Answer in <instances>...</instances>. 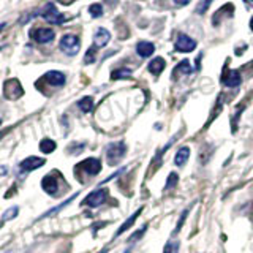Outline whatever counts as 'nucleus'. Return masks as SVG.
<instances>
[{"label":"nucleus","instance_id":"obj_1","mask_svg":"<svg viewBox=\"0 0 253 253\" xmlns=\"http://www.w3.org/2000/svg\"><path fill=\"white\" fill-rule=\"evenodd\" d=\"M106 162L108 165L114 166L119 162L124 160V157L126 154V144L124 141H119V142H111V144L106 146Z\"/></svg>","mask_w":253,"mask_h":253},{"label":"nucleus","instance_id":"obj_2","mask_svg":"<svg viewBox=\"0 0 253 253\" xmlns=\"http://www.w3.org/2000/svg\"><path fill=\"white\" fill-rule=\"evenodd\" d=\"M60 49L63 54L70 55V57H73V55H76L79 52V49H81V40H79L78 35H73V34H65L62 38H60Z\"/></svg>","mask_w":253,"mask_h":253},{"label":"nucleus","instance_id":"obj_3","mask_svg":"<svg viewBox=\"0 0 253 253\" xmlns=\"http://www.w3.org/2000/svg\"><path fill=\"white\" fill-rule=\"evenodd\" d=\"M29 37L38 44H46V43H51L54 40L55 32L49 27H35L29 32Z\"/></svg>","mask_w":253,"mask_h":253},{"label":"nucleus","instance_id":"obj_4","mask_svg":"<svg viewBox=\"0 0 253 253\" xmlns=\"http://www.w3.org/2000/svg\"><path fill=\"white\" fill-rule=\"evenodd\" d=\"M106 198H108V190H105V188H98V190H95V192H92V193H89L87 195L84 200H83V203H81V206H85V208H92V209H95V208H98V206H101L103 203L106 201Z\"/></svg>","mask_w":253,"mask_h":253},{"label":"nucleus","instance_id":"obj_5","mask_svg":"<svg viewBox=\"0 0 253 253\" xmlns=\"http://www.w3.org/2000/svg\"><path fill=\"white\" fill-rule=\"evenodd\" d=\"M40 14H42V18H43L46 22L54 24V26H60V24H63V22L67 21V18L57 10V8L54 6V3H47V5L44 6L43 13H40Z\"/></svg>","mask_w":253,"mask_h":253},{"label":"nucleus","instance_id":"obj_6","mask_svg":"<svg viewBox=\"0 0 253 253\" xmlns=\"http://www.w3.org/2000/svg\"><path fill=\"white\" fill-rule=\"evenodd\" d=\"M3 95L8 100H18L24 95V89L18 79H8L3 84Z\"/></svg>","mask_w":253,"mask_h":253},{"label":"nucleus","instance_id":"obj_7","mask_svg":"<svg viewBox=\"0 0 253 253\" xmlns=\"http://www.w3.org/2000/svg\"><path fill=\"white\" fill-rule=\"evenodd\" d=\"M57 174H59L57 171H54L51 174H46L42 180V187L47 195H52V196L59 195V180H62V176L59 179H55Z\"/></svg>","mask_w":253,"mask_h":253},{"label":"nucleus","instance_id":"obj_8","mask_svg":"<svg viewBox=\"0 0 253 253\" xmlns=\"http://www.w3.org/2000/svg\"><path fill=\"white\" fill-rule=\"evenodd\" d=\"M174 49L177 52H192L196 49V42L187 34H179L174 42Z\"/></svg>","mask_w":253,"mask_h":253},{"label":"nucleus","instance_id":"obj_9","mask_svg":"<svg viewBox=\"0 0 253 253\" xmlns=\"http://www.w3.org/2000/svg\"><path fill=\"white\" fill-rule=\"evenodd\" d=\"M76 169L85 172L89 177L97 176V174L101 171V162L98 160V158H85L84 162H81L76 166Z\"/></svg>","mask_w":253,"mask_h":253},{"label":"nucleus","instance_id":"obj_10","mask_svg":"<svg viewBox=\"0 0 253 253\" xmlns=\"http://www.w3.org/2000/svg\"><path fill=\"white\" fill-rule=\"evenodd\" d=\"M44 163H46L44 158H40V157H27L26 160H22L19 163V169H21V172H29V171L38 169L40 166H43Z\"/></svg>","mask_w":253,"mask_h":253},{"label":"nucleus","instance_id":"obj_11","mask_svg":"<svg viewBox=\"0 0 253 253\" xmlns=\"http://www.w3.org/2000/svg\"><path fill=\"white\" fill-rule=\"evenodd\" d=\"M44 81L52 85V87H62L63 84L67 83V78L65 75L62 73V71H57V70H51V71H47V73L43 76Z\"/></svg>","mask_w":253,"mask_h":253},{"label":"nucleus","instance_id":"obj_12","mask_svg":"<svg viewBox=\"0 0 253 253\" xmlns=\"http://www.w3.org/2000/svg\"><path fill=\"white\" fill-rule=\"evenodd\" d=\"M221 83L226 87H237L242 83V78L237 70H225L223 76H221Z\"/></svg>","mask_w":253,"mask_h":253},{"label":"nucleus","instance_id":"obj_13","mask_svg":"<svg viewBox=\"0 0 253 253\" xmlns=\"http://www.w3.org/2000/svg\"><path fill=\"white\" fill-rule=\"evenodd\" d=\"M109 40H111V34H109V30L106 29H97V32H95V35H93V46L97 47H105L108 43H109Z\"/></svg>","mask_w":253,"mask_h":253},{"label":"nucleus","instance_id":"obj_14","mask_svg":"<svg viewBox=\"0 0 253 253\" xmlns=\"http://www.w3.org/2000/svg\"><path fill=\"white\" fill-rule=\"evenodd\" d=\"M154 51H155V46H154V43H150V42H139L136 44V54L142 59L150 57V55L154 54Z\"/></svg>","mask_w":253,"mask_h":253},{"label":"nucleus","instance_id":"obj_15","mask_svg":"<svg viewBox=\"0 0 253 253\" xmlns=\"http://www.w3.org/2000/svg\"><path fill=\"white\" fill-rule=\"evenodd\" d=\"M165 67H166V63H165V59L163 57H155V59H152L149 62V65H147V68H149V71L152 73L154 76H160L162 75V71L165 70Z\"/></svg>","mask_w":253,"mask_h":253},{"label":"nucleus","instance_id":"obj_16","mask_svg":"<svg viewBox=\"0 0 253 253\" xmlns=\"http://www.w3.org/2000/svg\"><path fill=\"white\" fill-rule=\"evenodd\" d=\"M141 212H142V208H139V209H138L136 212L133 213L131 217H128V218H126V220L124 221V223L121 225V228L117 229V233L114 234V237H119V236H122V234H124V233L126 231V229H130V228H131V226L134 225V221H136V218L139 217V213H141Z\"/></svg>","mask_w":253,"mask_h":253},{"label":"nucleus","instance_id":"obj_17","mask_svg":"<svg viewBox=\"0 0 253 253\" xmlns=\"http://www.w3.org/2000/svg\"><path fill=\"white\" fill-rule=\"evenodd\" d=\"M190 158V149L188 147H180L177 152H176V157H174V165L176 166H185L187 162Z\"/></svg>","mask_w":253,"mask_h":253},{"label":"nucleus","instance_id":"obj_18","mask_svg":"<svg viewBox=\"0 0 253 253\" xmlns=\"http://www.w3.org/2000/svg\"><path fill=\"white\" fill-rule=\"evenodd\" d=\"M78 108L83 111V113H90L93 109V98L92 97H83L81 100L78 101Z\"/></svg>","mask_w":253,"mask_h":253},{"label":"nucleus","instance_id":"obj_19","mask_svg":"<svg viewBox=\"0 0 253 253\" xmlns=\"http://www.w3.org/2000/svg\"><path fill=\"white\" fill-rule=\"evenodd\" d=\"M55 147H57V144H55L52 139L44 138V139H42V142H40V150H42L43 154H51V152H54Z\"/></svg>","mask_w":253,"mask_h":253},{"label":"nucleus","instance_id":"obj_20","mask_svg":"<svg viewBox=\"0 0 253 253\" xmlns=\"http://www.w3.org/2000/svg\"><path fill=\"white\" fill-rule=\"evenodd\" d=\"M131 76V70L130 68H119V70H114L113 73H111V79L116 81V79H126Z\"/></svg>","mask_w":253,"mask_h":253},{"label":"nucleus","instance_id":"obj_21","mask_svg":"<svg viewBox=\"0 0 253 253\" xmlns=\"http://www.w3.org/2000/svg\"><path fill=\"white\" fill-rule=\"evenodd\" d=\"M95 59H97V47L90 46L89 49H87L85 55H84V63H85V65H89V63L95 62Z\"/></svg>","mask_w":253,"mask_h":253},{"label":"nucleus","instance_id":"obj_22","mask_svg":"<svg viewBox=\"0 0 253 253\" xmlns=\"http://www.w3.org/2000/svg\"><path fill=\"white\" fill-rule=\"evenodd\" d=\"M76 196H78V193H75L73 196H70V198H68V200H67V201H63V203H62L60 206H57V208H55V209H51V211H47V212L44 213V215H42V217H40V218H46V217H49V215H52V213H55V212H59V211H60L62 208H65V206H67L68 203H71V201H73V200H75V198H76Z\"/></svg>","mask_w":253,"mask_h":253},{"label":"nucleus","instance_id":"obj_23","mask_svg":"<svg viewBox=\"0 0 253 253\" xmlns=\"http://www.w3.org/2000/svg\"><path fill=\"white\" fill-rule=\"evenodd\" d=\"M89 13H90L92 18H101V16H103V6H101V3H92L89 6Z\"/></svg>","mask_w":253,"mask_h":253},{"label":"nucleus","instance_id":"obj_24","mask_svg":"<svg viewBox=\"0 0 253 253\" xmlns=\"http://www.w3.org/2000/svg\"><path fill=\"white\" fill-rule=\"evenodd\" d=\"M179 247H180V242H177V241H169L168 244L165 245L163 253H179Z\"/></svg>","mask_w":253,"mask_h":253},{"label":"nucleus","instance_id":"obj_25","mask_svg":"<svg viewBox=\"0 0 253 253\" xmlns=\"http://www.w3.org/2000/svg\"><path fill=\"white\" fill-rule=\"evenodd\" d=\"M18 213H19V208H16V206H14V208H10V209H8L5 213H3V221H10V220H13V218H16V217H18Z\"/></svg>","mask_w":253,"mask_h":253},{"label":"nucleus","instance_id":"obj_26","mask_svg":"<svg viewBox=\"0 0 253 253\" xmlns=\"http://www.w3.org/2000/svg\"><path fill=\"white\" fill-rule=\"evenodd\" d=\"M177 179H179V177H177V174H176V172H171L169 176H168V179H166L168 182H166L165 190H171V188L176 187V185H177Z\"/></svg>","mask_w":253,"mask_h":253},{"label":"nucleus","instance_id":"obj_27","mask_svg":"<svg viewBox=\"0 0 253 253\" xmlns=\"http://www.w3.org/2000/svg\"><path fill=\"white\" fill-rule=\"evenodd\" d=\"M213 2V0H201L200 3H198V6H196V13L198 14H204L206 13V10L211 6V3Z\"/></svg>","mask_w":253,"mask_h":253},{"label":"nucleus","instance_id":"obj_28","mask_svg":"<svg viewBox=\"0 0 253 253\" xmlns=\"http://www.w3.org/2000/svg\"><path fill=\"white\" fill-rule=\"evenodd\" d=\"M177 70L182 71V73H185V75H190L193 71V68L190 67V62L188 60H182L179 65H177Z\"/></svg>","mask_w":253,"mask_h":253},{"label":"nucleus","instance_id":"obj_29","mask_svg":"<svg viewBox=\"0 0 253 253\" xmlns=\"http://www.w3.org/2000/svg\"><path fill=\"white\" fill-rule=\"evenodd\" d=\"M188 215V209H185L184 212H182V217H180V220L177 221V225H176V228H174V231H172V234L176 236L177 233H179V228L184 225V221H185V217Z\"/></svg>","mask_w":253,"mask_h":253},{"label":"nucleus","instance_id":"obj_30","mask_svg":"<svg viewBox=\"0 0 253 253\" xmlns=\"http://www.w3.org/2000/svg\"><path fill=\"white\" fill-rule=\"evenodd\" d=\"M146 229H147V225H144V226H142L141 229H138V231H136V233H134V234H133V236L130 237V241H131V242H133V241H138L139 237H142V236H144Z\"/></svg>","mask_w":253,"mask_h":253},{"label":"nucleus","instance_id":"obj_31","mask_svg":"<svg viewBox=\"0 0 253 253\" xmlns=\"http://www.w3.org/2000/svg\"><path fill=\"white\" fill-rule=\"evenodd\" d=\"M174 2V5H177V6H185V5H188L192 0H172Z\"/></svg>","mask_w":253,"mask_h":253},{"label":"nucleus","instance_id":"obj_32","mask_svg":"<svg viewBox=\"0 0 253 253\" xmlns=\"http://www.w3.org/2000/svg\"><path fill=\"white\" fill-rule=\"evenodd\" d=\"M59 3H62V5H71L75 2V0H57Z\"/></svg>","mask_w":253,"mask_h":253},{"label":"nucleus","instance_id":"obj_33","mask_svg":"<svg viewBox=\"0 0 253 253\" xmlns=\"http://www.w3.org/2000/svg\"><path fill=\"white\" fill-rule=\"evenodd\" d=\"M5 27H6V22H2V24H0V32H2Z\"/></svg>","mask_w":253,"mask_h":253},{"label":"nucleus","instance_id":"obj_34","mask_svg":"<svg viewBox=\"0 0 253 253\" xmlns=\"http://www.w3.org/2000/svg\"><path fill=\"white\" fill-rule=\"evenodd\" d=\"M250 27H252V30H253V18H252V21H250Z\"/></svg>","mask_w":253,"mask_h":253},{"label":"nucleus","instance_id":"obj_35","mask_svg":"<svg viewBox=\"0 0 253 253\" xmlns=\"http://www.w3.org/2000/svg\"><path fill=\"white\" fill-rule=\"evenodd\" d=\"M100 253H108V249H105V250H101Z\"/></svg>","mask_w":253,"mask_h":253},{"label":"nucleus","instance_id":"obj_36","mask_svg":"<svg viewBox=\"0 0 253 253\" xmlns=\"http://www.w3.org/2000/svg\"><path fill=\"white\" fill-rule=\"evenodd\" d=\"M0 124H2V119H0Z\"/></svg>","mask_w":253,"mask_h":253},{"label":"nucleus","instance_id":"obj_37","mask_svg":"<svg viewBox=\"0 0 253 253\" xmlns=\"http://www.w3.org/2000/svg\"><path fill=\"white\" fill-rule=\"evenodd\" d=\"M0 49H2V46H0Z\"/></svg>","mask_w":253,"mask_h":253}]
</instances>
